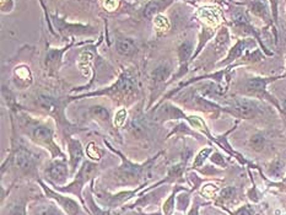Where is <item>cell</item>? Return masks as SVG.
<instances>
[{
  "label": "cell",
  "instance_id": "cell-1",
  "mask_svg": "<svg viewBox=\"0 0 286 215\" xmlns=\"http://www.w3.org/2000/svg\"><path fill=\"white\" fill-rule=\"evenodd\" d=\"M17 122L20 128L22 129L33 142L37 144L44 145L49 148L52 153L59 155L60 151L57 145L54 144V129L53 126L48 122L34 119L26 113H17Z\"/></svg>",
  "mask_w": 286,
  "mask_h": 215
},
{
  "label": "cell",
  "instance_id": "cell-2",
  "mask_svg": "<svg viewBox=\"0 0 286 215\" xmlns=\"http://www.w3.org/2000/svg\"><path fill=\"white\" fill-rule=\"evenodd\" d=\"M138 92V78L134 74L133 70L128 69V70H124L121 74V76L117 79L115 84L111 87L101 90V91H95L90 92V94H85L80 97H89V96H110L111 99L118 101H126L131 100L132 97H134Z\"/></svg>",
  "mask_w": 286,
  "mask_h": 215
},
{
  "label": "cell",
  "instance_id": "cell-3",
  "mask_svg": "<svg viewBox=\"0 0 286 215\" xmlns=\"http://www.w3.org/2000/svg\"><path fill=\"white\" fill-rule=\"evenodd\" d=\"M34 105L39 108V110L44 111L48 115L54 117L58 119L59 124L64 122L65 124H69L67 119L64 118V102L60 100L55 99V97L49 96V95H38L34 100Z\"/></svg>",
  "mask_w": 286,
  "mask_h": 215
},
{
  "label": "cell",
  "instance_id": "cell-4",
  "mask_svg": "<svg viewBox=\"0 0 286 215\" xmlns=\"http://www.w3.org/2000/svg\"><path fill=\"white\" fill-rule=\"evenodd\" d=\"M227 111L236 117H240V118H253V117L259 115L261 106L252 100L238 99L231 103Z\"/></svg>",
  "mask_w": 286,
  "mask_h": 215
},
{
  "label": "cell",
  "instance_id": "cell-5",
  "mask_svg": "<svg viewBox=\"0 0 286 215\" xmlns=\"http://www.w3.org/2000/svg\"><path fill=\"white\" fill-rule=\"evenodd\" d=\"M14 159L15 165H16L17 169L20 170V171H22L23 174H30V172H32L37 163L36 154L21 144H18L17 147L15 148Z\"/></svg>",
  "mask_w": 286,
  "mask_h": 215
},
{
  "label": "cell",
  "instance_id": "cell-6",
  "mask_svg": "<svg viewBox=\"0 0 286 215\" xmlns=\"http://www.w3.org/2000/svg\"><path fill=\"white\" fill-rule=\"evenodd\" d=\"M96 171H97V166L95 165V164L86 161V163L83 164V167H81L80 171H79L75 181L71 183L70 186H68L67 188H60V191L73 192L80 197V191H81V188H83V186L85 185V182L89 181V180L91 179L95 174H96Z\"/></svg>",
  "mask_w": 286,
  "mask_h": 215
},
{
  "label": "cell",
  "instance_id": "cell-7",
  "mask_svg": "<svg viewBox=\"0 0 286 215\" xmlns=\"http://www.w3.org/2000/svg\"><path fill=\"white\" fill-rule=\"evenodd\" d=\"M33 81V75L31 69L26 64H20L14 69L12 83L17 89H27Z\"/></svg>",
  "mask_w": 286,
  "mask_h": 215
},
{
  "label": "cell",
  "instance_id": "cell-8",
  "mask_svg": "<svg viewBox=\"0 0 286 215\" xmlns=\"http://www.w3.org/2000/svg\"><path fill=\"white\" fill-rule=\"evenodd\" d=\"M73 43H69L64 48H51L46 54V68L48 69L49 74H55L59 70L60 65L63 63V54L67 52L69 47Z\"/></svg>",
  "mask_w": 286,
  "mask_h": 215
},
{
  "label": "cell",
  "instance_id": "cell-9",
  "mask_svg": "<svg viewBox=\"0 0 286 215\" xmlns=\"http://www.w3.org/2000/svg\"><path fill=\"white\" fill-rule=\"evenodd\" d=\"M193 53V42L190 39H185L184 42H182L178 47V58H179V71L178 74L173 76V79L179 78L187 71L188 62H189V58L192 57Z\"/></svg>",
  "mask_w": 286,
  "mask_h": 215
},
{
  "label": "cell",
  "instance_id": "cell-10",
  "mask_svg": "<svg viewBox=\"0 0 286 215\" xmlns=\"http://www.w3.org/2000/svg\"><path fill=\"white\" fill-rule=\"evenodd\" d=\"M144 167L140 165H135V164L131 163V161L123 159V165L119 169V175L122 179L126 182H134L138 181L142 176Z\"/></svg>",
  "mask_w": 286,
  "mask_h": 215
},
{
  "label": "cell",
  "instance_id": "cell-11",
  "mask_svg": "<svg viewBox=\"0 0 286 215\" xmlns=\"http://www.w3.org/2000/svg\"><path fill=\"white\" fill-rule=\"evenodd\" d=\"M69 153H70L71 174L76 171L80 163L84 159V151L80 142L76 139H69Z\"/></svg>",
  "mask_w": 286,
  "mask_h": 215
},
{
  "label": "cell",
  "instance_id": "cell-12",
  "mask_svg": "<svg viewBox=\"0 0 286 215\" xmlns=\"http://www.w3.org/2000/svg\"><path fill=\"white\" fill-rule=\"evenodd\" d=\"M43 188L49 197L54 198L55 201L59 202L60 207H63L67 213H69L70 215H78L79 214V212H80V208H79V204L76 203L75 201H73V199L67 198V197H63V196H59V195H57V193L52 192V191L49 190V188H47L46 186H43Z\"/></svg>",
  "mask_w": 286,
  "mask_h": 215
},
{
  "label": "cell",
  "instance_id": "cell-13",
  "mask_svg": "<svg viewBox=\"0 0 286 215\" xmlns=\"http://www.w3.org/2000/svg\"><path fill=\"white\" fill-rule=\"evenodd\" d=\"M172 1H173V0H151V1L147 2L146 6H145L144 16L146 17L147 20H152V18H155L157 15H160L162 10L168 7Z\"/></svg>",
  "mask_w": 286,
  "mask_h": 215
},
{
  "label": "cell",
  "instance_id": "cell-14",
  "mask_svg": "<svg viewBox=\"0 0 286 215\" xmlns=\"http://www.w3.org/2000/svg\"><path fill=\"white\" fill-rule=\"evenodd\" d=\"M68 166L64 161H54L48 169L49 179L58 183L64 182L68 179Z\"/></svg>",
  "mask_w": 286,
  "mask_h": 215
},
{
  "label": "cell",
  "instance_id": "cell-15",
  "mask_svg": "<svg viewBox=\"0 0 286 215\" xmlns=\"http://www.w3.org/2000/svg\"><path fill=\"white\" fill-rule=\"evenodd\" d=\"M252 46H254V42L252 39H240V41L232 47V49L230 50L226 60H224V62L221 63V65H227L230 64V63H232L234 60L237 59V58H240L246 49H248Z\"/></svg>",
  "mask_w": 286,
  "mask_h": 215
},
{
  "label": "cell",
  "instance_id": "cell-16",
  "mask_svg": "<svg viewBox=\"0 0 286 215\" xmlns=\"http://www.w3.org/2000/svg\"><path fill=\"white\" fill-rule=\"evenodd\" d=\"M94 58H95L94 53L90 52V50H84V52H81V54L79 55L78 68L79 70L83 73V75L86 76V78H90L92 71H94V69H92Z\"/></svg>",
  "mask_w": 286,
  "mask_h": 215
},
{
  "label": "cell",
  "instance_id": "cell-17",
  "mask_svg": "<svg viewBox=\"0 0 286 215\" xmlns=\"http://www.w3.org/2000/svg\"><path fill=\"white\" fill-rule=\"evenodd\" d=\"M278 78H252L247 81L246 87H247V91L252 95H263L266 92L267 85L270 81L275 80Z\"/></svg>",
  "mask_w": 286,
  "mask_h": 215
},
{
  "label": "cell",
  "instance_id": "cell-18",
  "mask_svg": "<svg viewBox=\"0 0 286 215\" xmlns=\"http://www.w3.org/2000/svg\"><path fill=\"white\" fill-rule=\"evenodd\" d=\"M116 50L121 55L124 57H131L137 53V44L132 38H126V37H121L116 41Z\"/></svg>",
  "mask_w": 286,
  "mask_h": 215
},
{
  "label": "cell",
  "instance_id": "cell-19",
  "mask_svg": "<svg viewBox=\"0 0 286 215\" xmlns=\"http://www.w3.org/2000/svg\"><path fill=\"white\" fill-rule=\"evenodd\" d=\"M198 16L209 26L218 25L220 18H221L219 10L214 9V7H202V9L198 11Z\"/></svg>",
  "mask_w": 286,
  "mask_h": 215
},
{
  "label": "cell",
  "instance_id": "cell-20",
  "mask_svg": "<svg viewBox=\"0 0 286 215\" xmlns=\"http://www.w3.org/2000/svg\"><path fill=\"white\" fill-rule=\"evenodd\" d=\"M172 73V68L171 65L168 64H161L158 66H156L151 73V80L155 85L163 83L171 76Z\"/></svg>",
  "mask_w": 286,
  "mask_h": 215
},
{
  "label": "cell",
  "instance_id": "cell-21",
  "mask_svg": "<svg viewBox=\"0 0 286 215\" xmlns=\"http://www.w3.org/2000/svg\"><path fill=\"white\" fill-rule=\"evenodd\" d=\"M89 115L91 118L96 119L97 122H102V123H110L111 122V113L108 108L101 105H95L89 108Z\"/></svg>",
  "mask_w": 286,
  "mask_h": 215
},
{
  "label": "cell",
  "instance_id": "cell-22",
  "mask_svg": "<svg viewBox=\"0 0 286 215\" xmlns=\"http://www.w3.org/2000/svg\"><path fill=\"white\" fill-rule=\"evenodd\" d=\"M153 26H155L156 32L158 34H163L168 32V30L171 28V22H169V20L165 15L160 14L153 18Z\"/></svg>",
  "mask_w": 286,
  "mask_h": 215
},
{
  "label": "cell",
  "instance_id": "cell-23",
  "mask_svg": "<svg viewBox=\"0 0 286 215\" xmlns=\"http://www.w3.org/2000/svg\"><path fill=\"white\" fill-rule=\"evenodd\" d=\"M250 144L254 150H262L264 148V144H266V138H264L263 134H254L251 138Z\"/></svg>",
  "mask_w": 286,
  "mask_h": 215
},
{
  "label": "cell",
  "instance_id": "cell-24",
  "mask_svg": "<svg viewBox=\"0 0 286 215\" xmlns=\"http://www.w3.org/2000/svg\"><path fill=\"white\" fill-rule=\"evenodd\" d=\"M251 9H252V11L254 12V14L258 15V16H261L263 18L268 17V10H267L266 5H264L262 1L254 2V4H252V7H251Z\"/></svg>",
  "mask_w": 286,
  "mask_h": 215
},
{
  "label": "cell",
  "instance_id": "cell-25",
  "mask_svg": "<svg viewBox=\"0 0 286 215\" xmlns=\"http://www.w3.org/2000/svg\"><path fill=\"white\" fill-rule=\"evenodd\" d=\"M86 153H87V155H89V158H91L92 160H100L102 155L100 148L96 147L94 143L89 144V147H87V149H86Z\"/></svg>",
  "mask_w": 286,
  "mask_h": 215
},
{
  "label": "cell",
  "instance_id": "cell-26",
  "mask_svg": "<svg viewBox=\"0 0 286 215\" xmlns=\"http://www.w3.org/2000/svg\"><path fill=\"white\" fill-rule=\"evenodd\" d=\"M37 215H60V212L54 206H41L37 209Z\"/></svg>",
  "mask_w": 286,
  "mask_h": 215
},
{
  "label": "cell",
  "instance_id": "cell-27",
  "mask_svg": "<svg viewBox=\"0 0 286 215\" xmlns=\"http://www.w3.org/2000/svg\"><path fill=\"white\" fill-rule=\"evenodd\" d=\"M127 121V110L126 108H122L119 110L115 116V124L118 127V128H122V127L126 124Z\"/></svg>",
  "mask_w": 286,
  "mask_h": 215
},
{
  "label": "cell",
  "instance_id": "cell-28",
  "mask_svg": "<svg viewBox=\"0 0 286 215\" xmlns=\"http://www.w3.org/2000/svg\"><path fill=\"white\" fill-rule=\"evenodd\" d=\"M211 153V150L210 149H204L202 150L199 153V155L195 158V161H194V166L195 167H199V166H202L203 164H204V161H205V159L208 158V155L209 154Z\"/></svg>",
  "mask_w": 286,
  "mask_h": 215
},
{
  "label": "cell",
  "instance_id": "cell-29",
  "mask_svg": "<svg viewBox=\"0 0 286 215\" xmlns=\"http://www.w3.org/2000/svg\"><path fill=\"white\" fill-rule=\"evenodd\" d=\"M119 5V0H103V7L107 11H115Z\"/></svg>",
  "mask_w": 286,
  "mask_h": 215
},
{
  "label": "cell",
  "instance_id": "cell-30",
  "mask_svg": "<svg viewBox=\"0 0 286 215\" xmlns=\"http://www.w3.org/2000/svg\"><path fill=\"white\" fill-rule=\"evenodd\" d=\"M236 195V190L234 187H226L221 191V197L224 199H231L232 197H235Z\"/></svg>",
  "mask_w": 286,
  "mask_h": 215
},
{
  "label": "cell",
  "instance_id": "cell-31",
  "mask_svg": "<svg viewBox=\"0 0 286 215\" xmlns=\"http://www.w3.org/2000/svg\"><path fill=\"white\" fill-rule=\"evenodd\" d=\"M14 1L12 0H1V11L10 12L14 9Z\"/></svg>",
  "mask_w": 286,
  "mask_h": 215
},
{
  "label": "cell",
  "instance_id": "cell-32",
  "mask_svg": "<svg viewBox=\"0 0 286 215\" xmlns=\"http://www.w3.org/2000/svg\"><path fill=\"white\" fill-rule=\"evenodd\" d=\"M173 201H174V197L172 196V197L169 198L168 201L165 203V207H163V211H165V213L167 215L171 214L172 209H173Z\"/></svg>",
  "mask_w": 286,
  "mask_h": 215
},
{
  "label": "cell",
  "instance_id": "cell-33",
  "mask_svg": "<svg viewBox=\"0 0 286 215\" xmlns=\"http://www.w3.org/2000/svg\"><path fill=\"white\" fill-rule=\"evenodd\" d=\"M272 2V14H273V18L277 22L278 21V4H279V0H270Z\"/></svg>",
  "mask_w": 286,
  "mask_h": 215
},
{
  "label": "cell",
  "instance_id": "cell-34",
  "mask_svg": "<svg viewBox=\"0 0 286 215\" xmlns=\"http://www.w3.org/2000/svg\"><path fill=\"white\" fill-rule=\"evenodd\" d=\"M9 215H25V208L22 206H15L14 208L10 211Z\"/></svg>",
  "mask_w": 286,
  "mask_h": 215
},
{
  "label": "cell",
  "instance_id": "cell-35",
  "mask_svg": "<svg viewBox=\"0 0 286 215\" xmlns=\"http://www.w3.org/2000/svg\"><path fill=\"white\" fill-rule=\"evenodd\" d=\"M211 161L215 164H218V165H225V161H224V158H222L220 154H214L213 156H211Z\"/></svg>",
  "mask_w": 286,
  "mask_h": 215
},
{
  "label": "cell",
  "instance_id": "cell-36",
  "mask_svg": "<svg viewBox=\"0 0 286 215\" xmlns=\"http://www.w3.org/2000/svg\"><path fill=\"white\" fill-rule=\"evenodd\" d=\"M280 171H282V165H279V164H274L273 165V169H272V174L273 175H279Z\"/></svg>",
  "mask_w": 286,
  "mask_h": 215
},
{
  "label": "cell",
  "instance_id": "cell-37",
  "mask_svg": "<svg viewBox=\"0 0 286 215\" xmlns=\"http://www.w3.org/2000/svg\"><path fill=\"white\" fill-rule=\"evenodd\" d=\"M190 215H197V209H195V211H193L192 213H190Z\"/></svg>",
  "mask_w": 286,
  "mask_h": 215
},
{
  "label": "cell",
  "instance_id": "cell-38",
  "mask_svg": "<svg viewBox=\"0 0 286 215\" xmlns=\"http://www.w3.org/2000/svg\"><path fill=\"white\" fill-rule=\"evenodd\" d=\"M39 1H41V4H42V6H43V9H46V7H44V5H43V1H42V0H39Z\"/></svg>",
  "mask_w": 286,
  "mask_h": 215
},
{
  "label": "cell",
  "instance_id": "cell-39",
  "mask_svg": "<svg viewBox=\"0 0 286 215\" xmlns=\"http://www.w3.org/2000/svg\"><path fill=\"white\" fill-rule=\"evenodd\" d=\"M284 106H285V108H286V100H285V102H284Z\"/></svg>",
  "mask_w": 286,
  "mask_h": 215
},
{
  "label": "cell",
  "instance_id": "cell-40",
  "mask_svg": "<svg viewBox=\"0 0 286 215\" xmlns=\"http://www.w3.org/2000/svg\"><path fill=\"white\" fill-rule=\"evenodd\" d=\"M91 1H95V0H91Z\"/></svg>",
  "mask_w": 286,
  "mask_h": 215
}]
</instances>
